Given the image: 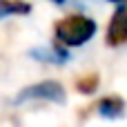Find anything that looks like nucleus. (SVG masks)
I'll use <instances>...</instances> for the list:
<instances>
[{"mask_svg":"<svg viewBox=\"0 0 127 127\" xmlns=\"http://www.w3.org/2000/svg\"><path fill=\"white\" fill-rule=\"evenodd\" d=\"M96 33V22L87 16H67L56 25V40L67 47H80Z\"/></svg>","mask_w":127,"mask_h":127,"instance_id":"1","label":"nucleus"},{"mask_svg":"<svg viewBox=\"0 0 127 127\" xmlns=\"http://www.w3.org/2000/svg\"><path fill=\"white\" fill-rule=\"evenodd\" d=\"M27 98H42V100H51V103H63L65 100V89L54 80H45V83H38L33 87H27L18 96V103H22Z\"/></svg>","mask_w":127,"mask_h":127,"instance_id":"2","label":"nucleus"},{"mask_svg":"<svg viewBox=\"0 0 127 127\" xmlns=\"http://www.w3.org/2000/svg\"><path fill=\"white\" fill-rule=\"evenodd\" d=\"M123 42H127V9L118 7L109 20V27H107V45L118 47Z\"/></svg>","mask_w":127,"mask_h":127,"instance_id":"3","label":"nucleus"},{"mask_svg":"<svg viewBox=\"0 0 127 127\" xmlns=\"http://www.w3.org/2000/svg\"><path fill=\"white\" fill-rule=\"evenodd\" d=\"M98 114L105 118H121L125 114V103L118 96H107L98 103Z\"/></svg>","mask_w":127,"mask_h":127,"instance_id":"4","label":"nucleus"},{"mask_svg":"<svg viewBox=\"0 0 127 127\" xmlns=\"http://www.w3.org/2000/svg\"><path fill=\"white\" fill-rule=\"evenodd\" d=\"M78 87L83 89V94H92L96 87H98V78L96 76H89V78H83L80 83H78Z\"/></svg>","mask_w":127,"mask_h":127,"instance_id":"5","label":"nucleus"},{"mask_svg":"<svg viewBox=\"0 0 127 127\" xmlns=\"http://www.w3.org/2000/svg\"><path fill=\"white\" fill-rule=\"evenodd\" d=\"M109 2H118V4H121V2H123V0H109Z\"/></svg>","mask_w":127,"mask_h":127,"instance_id":"6","label":"nucleus"},{"mask_svg":"<svg viewBox=\"0 0 127 127\" xmlns=\"http://www.w3.org/2000/svg\"><path fill=\"white\" fill-rule=\"evenodd\" d=\"M54 2H58V4H60V2H65V0H54Z\"/></svg>","mask_w":127,"mask_h":127,"instance_id":"7","label":"nucleus"}]
</instances>
